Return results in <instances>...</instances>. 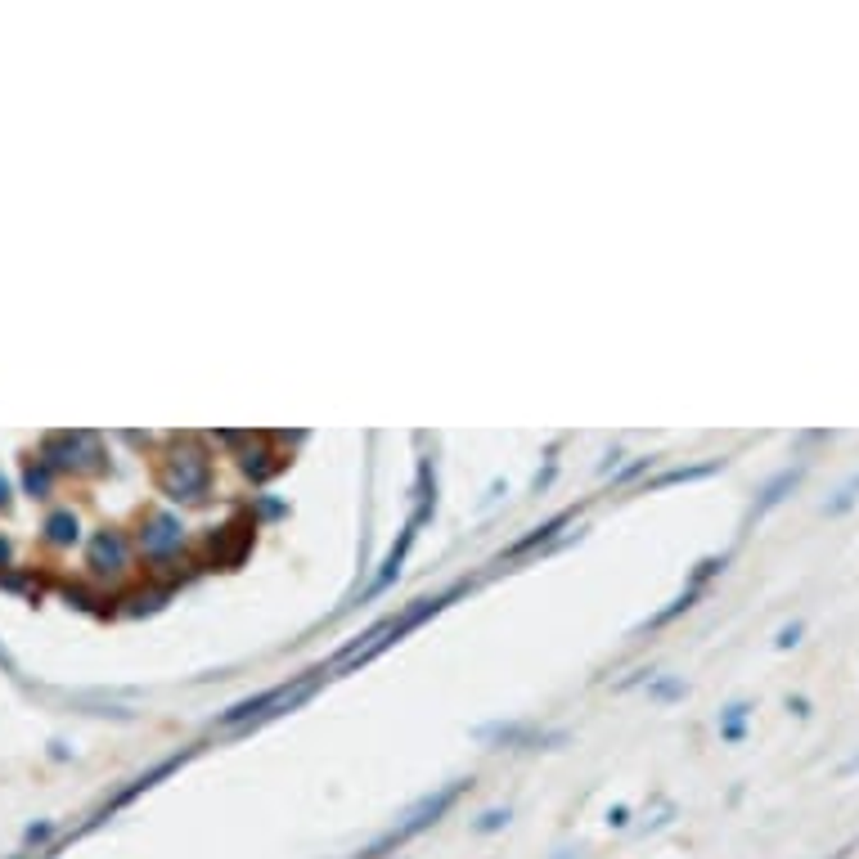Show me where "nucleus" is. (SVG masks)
<instances>
[{
	"instance_id": "obj_2",
	"label": "nucleus",
	"mask_w": 859,
	"mask_h": 859,
	"mask_svg": "<svg viewBox=\"0 0 859 859\" xmlns=\"http://www.w3.org/2000/svg\"><path fill=\"white\" fill-rule=\"evenodd\" d=\"M212 482V468L203 455H176L171 459V473H167V491L171 499H203Z\"/></svg>"
},
{
	"instance_id": "obj_4",
	"label": "nucleus",
	"mask_w": 859,
	"mask_h": 859,
	"mask_svg": "<svg viewBox=\"0 0 859 859\" xmlns=\"http://www.w3.org/2000/svg\"><path fill=\"white\" fill-rule=\"evenodd\" d=\"M91 558H95V567H122L126 563V545H122V536L118 531H104L100 540H95V549H91Z\"/></svg>"
},
{
	"instance_id": "obj_6",
	"label": "nucleus",
	"mask_w": 859,
	"mask_h": 859,
	"mask_svg": "<svg viewBox=\"0 0 859 859\" xmlns=\"http://www.w3.org/2000/svg\"><path fill=\"white\" fill-rule=\"evenodd\" d=\"M508 819H513V815H508V806H504V810H487V815L473 824V833H482V837H487V833H499Z\"/></svg>"
},
{
	"instance_id": "obj_1",
	"label": "nucleus",
	"mask_w": 859,
	"mask_h": 859,
	"mask_svg": "<svg viewBox=\"0 0 859 859\" xmlns=\"http://www.w3.org/2000/svg\"><path fill=\"white\" fill-rule=\"evenodd\" d=\"M459 792H464V783H450V787H441V792L423 796V801H419V806H414V810L396 824V828H387L382 837H373V842H369L356 859H387V855H396V851H401V846H410L419 833H428L432 824H441V815L459 801Z\"/></svg>"
},
{
	"instance_id": "obj_3",
	"label": "nucleus",
	"mask_w": 859,
	"mask_h": 859,
	"mask_svg": "<svg viewBox=\"0 0 859 859\" xmlns=\"http://www.w3.org/2000/svg\"><path fill=\"white\" fill-rule=\"evenodd\" d=\"M140 545H144L149 554H171V549L180 545V522H176V517H153L149 531H140Z\"/></svg>"
},
{
	"instance_id": "obj_5",
	"label": "nucleus",
	"mask_w": 859,
	"mask_h": 859,
	"mask_svg": "<svg viewBox=\"0 0 859 859\" xmlns=\"http://www.w3.org/2000/svg\"><path fill=\"white\" fill-rule=\"evenodd\" d=\"M50 540L54 545H72L77 540V517L72 513H54L50 517Z\"/></svg>"
},
{
	"instance_id": "obj_7",
	"label": "nucleus",
	"mask_w": 859,
	"mask_h": 859,
	"mask_svg": "<svg viewBox=\"0 0 859 859\" xmlns=\"http://www.w3.org/2000/svg\"><path fill=\"white\" fill-rule=\"evenodd\" d=\"M54 837V824H32L27 828V846H41V842H50Z\"/></svg>"
},
{
	"instance_id": "obj_8",
	"label": "nucleus",
	"mask_w": 859,
	"mask_h": 859,
	"mask_svg": "<svg viewBox=\"0 0 859 859\" xmlns=\"http://www.w3.org/2000/svg\"><path fill=\"white\" fill-rule=\"evenodd\" d=\"M5 499H9V491H5V482H0V504H5Z\"/></svg>"
},
{
	"instance_id": "obj_9",
	"label": "nucleus",
	"mask_w": 859,
	"mask_h": 859,
	"mask_svg": "<svg viewBox=\"0 0 859 859\" xmlns=\"http://www.w3.org/2000/svg\"><path fill=\"white\" fill-rule=\"evenodd\" d=\"M5 554H9V545H5V540H0V558H5Z\"/></svg>"
},
{
	"instance_id": "obj_10",
	"label": "nucleus",
	"mask_w": 859,
	"mask_h": 859,
	"mask_svg": "<svg viewBox=\"0 0 859 859\" xmlns=\"http://www.w3.org/2000/svg\"><path fill=\"white\" fill-rule=\"evenodd\" d=\"M9 859H18V855H9Z\"/></svg>"
}]
</instances>
